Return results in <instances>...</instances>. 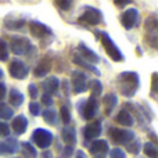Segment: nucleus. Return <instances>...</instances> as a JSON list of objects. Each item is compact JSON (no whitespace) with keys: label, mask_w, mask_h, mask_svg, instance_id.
I'll list each match as a JSON object with an SVG mask.
<instances>
[{"label":"nucleus","mask_w":158,"mask_h":158,"mask_svg":"<svg viewBox=\"0 0 158 158\" xmlns=\"http://www.w3.org/2000/svg\"><path fill=\"white\" fill-rule=\"evenodd\" d=\"M117 83H118V89H119L121 94H123L125 97H133L136 94V92L139 90L140 79L136 72L125 71L118 77Z\"/></svg>","instance_id":"f257e3e1"},{"label":"nucleus","mask_w":158,"mask_h":158,"mask_svg":"<svg viewBox=\"0 0 158 158\" xmlns=\"http://www.w3.org/2000/svg\"><path fill=\"white\" fill-rule=\"evenodd\" d=\"M98 38H100V42H101V44H103L104 50H106L107 54H108L110 57L112 58V60L117 61V63H119V61H123V58H125V57H123L122 52H121L119 47H118L117 44L114 43V40L110 38L108 33L101 32V33H98Z\"/></svg>","instance_id":"f03ea898"},{"label":"nucleus","mask_w":158,"mask_h":158,"mask_svg":"<svg viewBox=\"0 0 158 158\" xmlns=\"http://www.w3.org/2000/svg\"><path fill=\"white\" fill-rule=\"evenodd\" d=\"M79 21L90 27H96L103 22V13L96 7H86L83 14L79 17Z\"/></svg>","instance_id":"7ed1b4c3"},{"label":"nucleus","mask_w":158,"mask_h":158,"mask_svg":"<svg viewBox=\"0 0 158 158\" xmlns=\"http://www.w3.org/2000/svg\"><path fill=\"white\" fill-rule=\"evenodd\" d=\"M110 137L115 144H125L128 146L131 142L135 140V133L131 129H118L112 128L110 132Z\"/></svg>","instance_id":"20e7f679"},{"label":"nucleus","mask_w":158,"mask_h":158,"mask_svg":"<svg viewBox=\"0 0 158 158\" xmlns=\"http://www.w3.org/2000/svg\"><path fill=\"white\" fill-rule=\"evenodd\" d=\"M32 142L39 148H47L53 143V133L50 131H47V129L38 128L32 133Z\"/></svg>","instance_id":"39448f33"},{"label":"nucleus","mask_w":158,"mask_h":158,"mask_svg":"<svg viewBox=\"0 0 158 158\" xmlns=\"http://www.w3.org/2000/svg\"><path fill=\"white\" fill-rule=\"evenodd\" d=\"M33 46L31 44L29 39L24 38V36H14L11 39V50L14 54L21 56V54H28L29 50H32Z\"/></svg>","instance_id":"423d86ee"},{"label":"nucleus","mask_w":158,"mask_h":158,"mask_svg":"<svg viewBox=\"0 0 158 158\" xmlns=\"http://www.w3.org/2000/svg\"><path fill=\"white\" fill-rule=\"evenodd\" d=\"M8 71H10V75L13 77L14 79H18V81H22L28 77V68L27 65L24 64V61L18 60H13L8 65Z\"/></svg>","instance_id":"0eeeda50"},{"label":"nucleus","mask_w":158,"mask_h":158,"mask_svg":"<svg viewBox=\"0 0 158 158\" xmlns=\"http://www.w3.org/2000/svg\"><path fill=\"white\" fill-rule=\"evenodd\" d=\"M71 83L74 87V93H83L87 89V78L86 74L82 71H74L71 75Z\"/></svg>","instance_id":"6e6552de"},{"label":"nucleus","mask_w":158,"mask_h":158,"mask_svg":"<svg viewBox=\"0 0 158 158\" xmlns=\"http://www.w3.org/2000/svg\"><path fill=\"white\" fill-rule=\"evenodd\" d=\"M139 19V11L136 8H128L125 13L121 14V24L125 29H132L137 24Z\"/></svg>","instance_id":"1a4fd4ad"},{"label":"nucleus","mask_w":158,"mask_h":158,"mask_svg":"<svg viewBox=\"0 0 158 158\" xmlns=\"http://www.w3.org/2000/svg\"><path fill=\"white\" fill-rule=\"evenodd\" d=\"M29 31H31V33H32V36L39 38V39H43V38H46L47 35H52L50 27H47V25L42 24V22H39V21H31Z\"/></svg>","instance_id":"9d476101"},{"label":"nucleus","mask_w":158,"mask_h":158,"mask_svg":"<svg viewBox=\"0 0 158 158\" xmlns=\"http://www.w3.org/2000/svg\"><path fill=\"white\" fill-rule=\"evenodd\" d=\"M78 50H79V53H81V56H79V57L83 58L86 63L94 65V64H97L98 61H100V57L96 54V52H93L92 49H89V47H87L85 43H79Z\"/></svg>","instance_id":"9b49d317"},{"label":"nucleus","mask_w":158,"mask_h":158,"mask_svg":"<svg viewBox=\"0 0 158 158\" xmlns=\"http://www.w3.org/2000/svg\"><path fill=\"white\" fill-rule=\"evenodd\" d=\"M146 31H147V42L156 49L157 47V19L150 17L146 21Z\"/></svg>","instance_id":"f8f14e48"},{"label":"nucleus","mask_w":158,"mask_h":158,"mask_svg":"<svg viewBox=\"0 0 158 158\" xmlns=\"http://www.w3.org/2000/svg\"><path fill=\"white\" fill-rule=\"evenodd\" d=\"M19 150V143L17 139L7 137L6 140L0 142V154H15Z\"/></svg>","instance_id":"ddd939ff"},{"label":"nucleus","mask_w":158,"mask_h":158,"mask_svg":"<svg viewBox=\"0 0 158 158\" xmlns=\"http://www.w3.org/2000/svg\"><path fill=\"white\" fill-rule=\"evenodd\" d=\"M101 133V122L100 121H92L89 125L85 126L83 136L86 140H93Z\"/></svg>","instance_id":"4468645a"},{"label":"nucleus","mask_w":158,"mask_h":158,"mask_svg":"<svg viewBox=\"0 0 158 158\" xmlns=\"http://www.w3.org/2000/svg\"><path fill=\"white\" fill-rule=\"evenodd\" d=\"M98 110V103L94 97H90L89 100L85 101V106H83V110H82V115H83L85 119H92L93 117L96 115Z\"/></svg>","instance_id":"2eb2a0df"},{"label":"nucleus","mask_w":158,"mask_h":158,"mask_svg":"<svg viewBox=\"0 0 158 158\" xmlns=\"http://www.w3.org/2000/svg\"><path fill=\"white\" fill-rule=\"evenodd\" d=\"M11 128H13L14 133L17 135V136H19V135H24L25 132H27V128H28V119L25 115H17L15 118L13 119V123H11Z\"/></svg>","instance_id":"dca6fc26"},{"label":"nucleus","mask_w":158,"mask_h":158,"mask_svg":"<svg viewBox=\"0 0 158 158\" xmlns=\"http://www.w3.org/2000/svg\"><path fill=\"white\" fill-rule=\"evenodd\" d=\"M42 85H43L44 93H46V94H50V96L56 94V93L58 92V89H60V81H58V78H56V77H49Z\"/></svg>","instance_id":"f3484780"},{"label":"nucleus","mask_w":158,"mask_h":158,"mask_svg":"<svg viewBox=\"0 0 158 158\" xmlns=\"http://www.w3.org/2000/svg\"><path fill=\"white\" fill-rule=\"evenodd\" d=\"M50 68H52V60H50V58H47V57H44V58H42L40 63L35 67L33 74H35V77L42 78V77H44V75L49 74Z\"/></svg>","instance_id":"a211bd4d"},{"label":"nucleus","mask_w":158,"mask_h":158,"mask_svg":"<svg viewBox=\"0 0 158 158\" xmlns=\"http://www.w3.org/2000/svg\"><path fill=\"white\" fill-rule=\"evenodd\" d=\"M89 150H90V153L94 154V156H104L106 153H108V143L101 139L94 140V142H92Z\"/></svg>","instance_id":"6ab92c4d"},{"label":"nucleus","mask_w":158,"mask_h":158,"mask_svg":"<svg viewBox=\"0 0 158 158\" xmlns=\"http://www.w3.org/2000/svg\"><path fill=\"white\" fill-rule=\"evenodd\" d=\"M117 122L121 123L122 126L129 128V126H132L135 123V119H133V117L131 115V112H129L128 110H122V111H119L118 115H117Z\"/></svg>","instance_id":"aec40b11"},{"label":"nucleus","mask_w":158,"mask_h":158,"mask_svg":"<svg viewBox=\"0 0 158 158\" xmlns=\"http://www.w3.org/2000/svg\"><path fill=\"white\" fill-rule=\"evenodd\" d=\"M42 115H43V119L44 122L47 123V125H52V126H56L58 122V114L56 110L53 108H46L43 112H42Z\"/></svg>","instance_id":"412c9836"},{"label":"nucleus","mask_w":158,"mask_h":158,"mask_svg":"<svg viewBox=\"0 0 158 158\" xmlns=\"http://www.w3.org/2000/svg\"><path fill=\"white\" fill-rule=\"evenodd\" d=\"M103 104H104V107H106V114L110 115L112 112V110L115 108V106L118 104V97L115 94H112V93H110V94L104 96Z\"/></svg>","instance_id":"4be33fe9"},{"label":"nucleus","mask_w":158,"mask_h":158,"mask_svg":"<svg viewBox=\"0 0 158 158\" xmlns=\"http://www.w3.org/2000/svg\"><path fill=\"white\" fill-rule=\"evenodd\" d=\"M61 137L67 143V146H72L77 143V132L74 128H64L61 132Z\"/></svg>","instance_id":"5701e85b"},{"label":"nucleus","mask_w":158,"mask_h":158,"mask_svg":"<svg viewBox=\"0 0 158 158\" xmlns=\"http://www.w3.org/2000/svg\"><path fill=\"white\" fill-rule=\"evenodd\" d=\"M72 61H74V63L77 64L78 67H82V68L86 69V71H90V72H93V74H96V75H101V74H100V69L96 68V67H94V65H92V64L86 63V61H85L83 58H81L79 56H74Z\"/></svg>","instance_id":"b1692460"},{"label":"nucleus","mask_w":158,"mask_h":158,"mask_svg":"<svg viewBox=\"0 0 158 158\" xmlns=\"http://www.w3.org/2000/svg\"><path fill=\"white\" fill-rule=\"evenodd\" d=\"M24 25H25V19H22V18H6L4 19V27L11 31L22 29Z\"/></svg>","instance_id":"393cba45"},{"label":"nucleus","mask_w":158,"mask_h":158,"mask_svg":"<svg viewBox=\"0 0 158 158\" xmlns=\"http://www.w3.org/2000/svg\"><path fill=\"white\" fill-rule=\"evenodd\" d=\"M24 103V94L17 89H11L10 90V104L13 107H19Z\"/></svg>","instance_id":"a878e982"},{"label":"nucleus","mask_w":158,"mask_h":158,"mask_svg":"<svg viewBox=\"0 0 158 158\" xmlns=\"http://www.w3.org/2000/svg\"><path fill=\"white\" fill-rule=\"evenodd\" d=\"M36 148L31 144L29 142L22 143V156L25 158H35L36 157Z\"/></svg>","instance_id":"bb28decb"},{"label":"nucleus","mask_w":158,"mask_h":158,"mask_svg":"<svg viewBox=\"0 0 158 158\" xmlns=\"http://www.w3.org/2000/svg\"><path fill=\"white\" fill-rule=\"evenodd\" d=\"M89 85H90V92H92V96L94 98L103 93V83H101L100 81H97V79H93V81H90Z\"/></svg>","instance_id":"cd10ccee"},{"label":"nucleus","mask_w":158,"mask_h":158,"mask_svg":"<svg viewBox=\"0 0 158 158\" xmlns=\"http://www.w3.org/2000/svg\"><path fill=\"white\" fill-rule=\"evenodd\" d=\"M13 115H14V111L10 106H7L4 103H0V118L10 119V118H13Z\"/></svg>","instance_id":"c85d7f7f"},{"label":"nucleus","mask_w":158,"mask_h":158,"mask_svg":"<svg viewBox=\"0 0 158 158\" xmlns=\"http://www.w3.org/2000/svg\"><path fill=\"white\" fill-rule=\"evenodd\" d=\"M144 154L148 158H157L158 157V150H157V147L153 144V143L147 142L144 144Z\"/></svg>","instance_id":"c756f323"},{"label":"nucleus","mask_w":158,"mask_h":158,"mask_svg":"<svg viewBox=\"0 0 158 158\" xmlns=\"http://www.w3.org/2000/svg\"><path fill=\"white\" fill-rule=\"evenodd\" d=\"M60 117H61V121H63L65 125L71 122V111H69V108L67 106H63L60 108Z\"/></svg>","instance_id":"7c9ffc66"},{"label":"nucleus","mask_w":158,"mask_h":158,"mask_svg":"<svg viewBox=\"0 0 158 158\" xmlns=\"http://www.w3.org/2000/svg\"><path fill=\"white\" fill-rule=\"evenodd\" d=\"M140 147H142V143H140L139 140H133V142H131L126 146V150L132 154H137L140 151Z\"/></svg>","instance_id":"2f4dec72"},{"label":"nucleus","mask_w":158,"mask_h":158,"mask_svg":"<svg viewBox=\"0 0 158 158\" xmlns=\"http://www.w3.org/2000/svg\"><path fill=\"white\" fill-rule=\"evenodd\" d=\"M6 60H8L7 44H6V42L0 40V61H6Z\"/></svg>","instance_id":"473e14b6"},{"label":"nucleus","mask_w":158,"mask_h":158,"mask_svg":"<svg viewBox=\"0 0 158 158\" xmlns=\"http://www.w3.org/2000/svg\"><path fill=\"white\" fill-rule=\"evenodd\" d=\"M29 112L33 115V117H38L40 114V106H39L36 101H31L29 103Z\"/></svg>","instance_id":"72a5a7b5"},{"label":"nucleus","mask_w":158,"mask_h":158,"mask_svg":"<svg viewBox=\"0 0 158 158\" xmlns=\"http://www.w3.org/2000/svg\"><path fill=\"white\" fill-rule=\"evenodd\" d=\"M11 129L6 122H0V137H8Z\"/></svg>","instance_id":"f704fd0d"},{"label":"nucleus","mask_w":158,"mask_h":158,"mask_svg":"<svg viewBox=\"0 0 158 158\" xmlns=\"http://www.w3.org/2000/svg\"><path fill=\"white\" fill-rule=\"evenodd\" d=\"M110 158H126L125 151L117 147V148H114V150L110 151Z\"/></svg>","instance_id":"c9c22d12"},{"label":"nucleus","mask_w":158,"mask_h":158,"mask_svg":"<svg viewBox=\"0 0 158 158\" xmlns=\"http://www.w3.org/2000/svg\"><path fill=\"white\" fill-rule=\"evenodd\" d=\"M57 4L58 8H61V10H69V8L72 7V2H68V0H65V2H57L56 3Z\"/></svg>","instance_id":"e433bc0d"},{"label":"nucleus","mask_w":158,"mask_h":158,"mask_svg":"<svg viewBox=\"0 0 158 158\" xmlns=\"http://www.w3.org/2000/svg\"><path fill=\"white\" fill-rule=\"evenodd\" d=\"M28 93H29L31 98H36V96H38V87H36V85L31 83L29 86H28Z\"/></svg>","instance_id":"4c0bfd02"},{"label":"nucleus","mask_w":158,"mask_h":158,"mask_svg":"<svg viewBox=\"0 0 158 158\" xmlns=\"http://www.w3.org/2000/svg\"><path fill=\"white\" fill-rule=\"evenodd\" d=\"M42 104H44V106H47V107L53 106V97L50 94H46V93H44V94L42 96Z\"/></svg>","instance_id":"58836bf2"},{"label":"nucleus","mask_w":158,"mask_h":158,"mask_svg":"<svg viewBox=\"0 0 158 158\" xmlns=\"http://www.w3.org/2000/svg\"><path fill=\"white\" fill-rule=\"evenodd\" d=\"M6 90H7L6 85L3 83V82H0V103H2V100L6 97Z\"/></svg>","instance_id":"ea45409f"},{"label":"nucleus","mask_w":158,"mask_h":158,"mask_svg":"<svg viewBox=\"0 0 158 158\" xmlns=\"http://www.w3.org/2000/svg\"><path fill=\"white\" fill-rule=\"evenodd\" d=\"M72 153H74V148H72V146H67V147L64 148V156H65V157H71Z\"/></svg>","instance_id":"a19ab883"},{"label":"nucleus","mask_w":158,"mask_h":158,"mask_svg":"<svg viewBox=\"0 0 158 158\" xmlns=\"http://www.w3.org/2000/svg\"><path fill=\"white\" fill-rule=\"evenodd\" d=\"M151 85H153V94H156L157 93V74H153V82H151Z\"/></svg>","instance_id":"79ce46f5"},{"label":"nucleus","mask_w":158,"mask_h":158,"mask_svg":"<svg viewBox=\"0 0 158 158\" xmlns=\"http://www.w3.org/2000/svg\"><path fill=\"white\" fill-rule=\"evenodd\" d=\"M75 158H86V154H85L82 150H79V151H77V157Z\"/></svg>","instance_id":"37998d69"},{"label":"nucleus","mask_w":158,"mask_h":158,"mask_svg":"<svg viewBox=\"0 0 158 158\" xmlns=\"http://www.w3.org/2000/svg\"><path fill=\"white\" fill-rule=\"evenodd\" d=\"M129 0H125V2H114V4L115 6H126V4H129Z\"/></svg>","instance_id":"c03bdc74"},{"label":"nucleus","mask_w":158,"mask_h":158,"mask_svg":"<svg viewBox=\"0 0 158 158\" xmlns=\"http://www.w3.org/2000/svg\"><path fill=\"white\" fill-rule=\"evenodd\" d=\"M42 157L43 158H53V154H52V151H44Z\"/></svg>","instance_id":"a18cd8bd"},{"label":"nucleus","mask_w":158,"mask_h":158,"mask_svg":"<svg viewBox=\"0 0 158 158\" xmlns=\"http://www.w3.org/2000/svg\"><path fill=\"white\" fill-rule=\"evenodd\" d=\"M63 83H64V90H65V96H68V86H67V85H68V81L65 79Z\"/></svg>","instance_id":"49530a36"},{"label":"nucleus","mask_w":158,"mask_h":158,"mask_svg":"<svg viewBox=\"0 0 158 158\" xmlns=\"http://www.w3.org/2000/svg\"><path fill=\"white\" fill-rule=\"evenodd\" d=\"M3 75H4V74H3V69L0 68V79H3Z\"/></svg>","instance_id":"de8ad7c7"},{"label":"nucleus","mask_w":158,"mask_h":158,"mask_svg":"<svg viewBox=\"0 0 158 158\" xmlns=\"http://www.w3.org/2000/svg\"><path fill=\"white\" fill-rule=\"evenodd\" d=\"M94 158H104V156H96Z\"/></svg>","instance_id":"09e8293b"}]
</instances>
